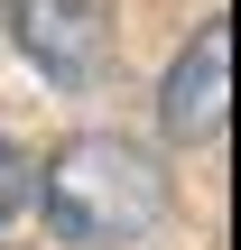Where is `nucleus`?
Instances as JSON below:
<instances>
[{
    "mask_svg": "<svg viewBox=\"0 0 241 250\" xmlns=\"http://www.w3.org/2000/svg\"><path fill=\"white\" fill-rule=\"evenodd\" d=\"M46 232L74 250H139L167 223V167L121 139V130H84L46 158Z\"/></svg>",
    "mask_w": 241,
    "mask_h": 250,
    "instance_id": "obj_1",
    "label": "nucleus"
},
{
    "mask_svg": "<svg viewBox=\"0 0 241 250\" xmlns=\"http://www.w3.org/2000/svg\"><path fill=\"white\" fill-rule=\"evenodd\" d=\"M9 28H19V46H28V65H37L46 83H65V93L102 74V46H111L102 0H9Z\"/></svg>",
    "mask_w": 241,
    "mask_h": 250,
    "instance_id": "obj_2",
    "label": "nucleus"
},
{
    "mask_svg": "<svg viewBox=\"0 0 241 250\" xmlns=\"http://www.w3.org/2000/svg\"><path fill=\"white\" fill-rule=\"evenodd\" d=\"M223 111H232V28H223V19H204V28L186 37V56L167 65L158 121H167V139H214V130H223Z\"/></svg>",
    "mask_w": 241,
    "mask_h": 250,
    "instance_id": "obj_3",
    "label": "nucleus"
},
{
    "mask_svg": "<svg viewBox=\"0 0 241 250\" xmlns=\"http://www.w3.org/2000/svg\"><path fill=\"white\" fill-rule=\"evenodd\" d=\"M19 204H28V158H19V148H9V130H0V223H9Z\"/></svg>",
    "mask_w": 241,
    "mask_h": 250,
    "instance_id": "obj_4",
    "label": "nucleus"
},
{
    "mask_svg": "<svg viewBox=\"0 0 241 250\" xmlns=\"http://www.w3.org/2000/svg\"><path fill=\"white\" fill-rule=\"evenodd\" d=\"M0 19H9V0H0Z\"/></svg>",
    "mask_w": 241,
    "mask_h": 250,
    "instance_id": "obj_5",
    "label": "nucleus"
}]
</instances>
